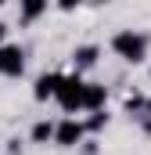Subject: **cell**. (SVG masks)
Returning <instances> with one entry per match:
<instances>
[{
    "instance_id": "obj_1",
    "label": "cell",
    "mask_w": 151,
    "mask_h": 155,
    "mask_svg": "<svg viewBox=\"0 0 151 155\" xmlns=\"http://www.w3.org/2000/svg\"><path fill=\"white\" fill-rule=\"evenodd\" d=\"M148 33H140V29H119L112 36V51L126 61V65H144L148 61Z\"/></svg>"
},
{
    "instance_id": "obj_7",
    "label": "cell",
    "mask_w": 151,
    "mask_h": 155,
    "mask_svg": "<svg viewBox=\"0 0 151 155\" xmlns=\"http://www.w3.org/2000/svg\"><path fill=\"white\" fill-rule=\"evenodd\" d=\"M47 7H50V0H18V18H22V25L40 22V18L47 15Z\"/></svg>"
},
{
    "instance_id": "obj_13",
    "label": "cell",
    "mask_w": 151,
    "mask_h": 155,
    "mask_svg": "<svg viewBox=\"0 0 151 155\" xmlns=\"http://www.w3.org/2000/svg\"><path fill=\"white\" fill-rule=\"evenodd\" d=\"M7 152H11V155H22V144H18V137H14V141H7Z\"/></svg>"
},
{
    "instance_id": "obj_12",
    "label": "cell",
    "mask_w": 151,
    "mask_h": 155,
    "mask_svg": "<svg viewBox=\"0 0 151 155\" xmlns=\"http://www.w3.org/2000/svg\"><path fill=\"white\" fill-rule=\"evenodd\" d=\"M79 4H83V0H54V7H58V11H76Z\"/></svg>"
},
{
    "instance_id": "obj_8",
    "label": "cell",
    "mask_w": 151,
    "mask_h": 155,
    "mask_svg": "<svg viewBox=\"0 0 151 155\" xmlns=\"http://www.w3.org/2000/svg\"><path fill=\"white\" fill-rule=\"evenodd\" d=\"M97 58H101V47H97V43H83V47H76V51H72V65H76V72L94 69V65H97Z\"/></svg>"
},
{
    "instance_id": "obj_16",
    "label": "cell",
    "mask_w": 151,
    "mask_h": 155,
    "mask_svg": "<svg viewBox=\"0 0 151 155\" xmlns=\"http://www.w3.org/2000/svg\"><path fill=\"white\" fill-rule=\"evenodd\" d=\"M90 4H97V7H104V4H112V0H90Z\"/></svg>"
},
{
    "instance_id": "obj_4",
    "label": "cell",
    "mask_w": 151,
    "mask_h": 155,
    "mask_svg": "<svg viewBox=\"0 0 151 155\" xmlns=\"http://www.w3.org/2000/svg\"><path fill=\"white\" fill-rule=\"evenodd\" d=\"M25 72V51L18 43H0V76L18 79Z\"/></svg>"
},
{
    "instance_id": "obj_15",
    "label": "cell",
    "mask_w": 151,
    "mask_h": 155,
    "mask_svg": "<svg viewBox=\"0 0 151 155\" xmlns=\"http://www.w3.org/2000/svg\"><path fill=\"white\" fill-rule=\"evenodd\" d=\"M144 116H148V119H151V97H148V108H144ZM144 116H140V119H144Z\"/></svg>"
},
{
    "instance_id": "obj_9",
    "label": "cell",
    "mask_w": 151,
    "mask_h": 155,
    "mask_svg": "<svg viewBox=\"0 0 151 155\" xmlns=\"http://www.w3.org/2000/svg\"><path fill=\"white\" fill-rule=\"evenodd\" d=\"M54 130H58V123L40 119V123H33V130H29V141L33 144H54Z\"/></svg>"
},
{
    "instance_id": "obj_11",
    "label": "cell",
    "mask_w": 151,
    "mask_h": 155,
    "mask_svg": "<svg viewBox=\"0 0 151 155\" xmlns=\"http://www.w3.org/2000/svg\"><path fill=\"white\" fill-rule=\"evenodd\" d=\"M144 108H148V97H144V94H130V97H126V112L144 116Z\"/></svg>"
},
{
    "instance_id": "obj_3",
    "label": "cell",
    "mask_w": 151,
    "mask_h": 155,
    "mask_svg": "<svg viewBox=\"0 0 151 155\" xmlns=\"http://www.w3.org/2000/svg\"><path fill=\"white\" fill-rule=\"evenodd\" d=\"M83 137H86V123H79L76 116L61 119L58 130H54V144H58V148H79Z\"/></svg>"
},
{
    "instance_id": "obj_10",
    "label": "cell",
    "mask_w": 151,
    "mask_h": 155,
    "mask_svg": "<svg viewBox=\"0 0 151 155\" xmlns=\"http://www.w3.org/2000/svg\"><path fill=\"white\" fill-rule=\"evenodd\" d=\"M104 126H108V112H104V108L90 112V119H86V134H101Z\"/></svg>"
},
{
    "instance_id": "obj_6",
    "label": "cell",
    "mask_w": 151,
    "mask_h": 155,
    "mask_svg": "<svg viewBox=\"0 0 151 155\" xmlns=\"http://www.w3.org/2000/svg\"><path fill=\"white\" fill-rule=\"evenodd\" d=\"M104 105H108V87L104 83H86V90H83V112H97Z\"/></svg>"
},
{
    "instance_id": "obj_17",
    "label": "cell",
    "mask_w": 151,
    "mask_h": 155,
    "mask_svg": "<svg viewBox=\"0 0 151 155\" xmlns=\"http://www.w3.org/2000/svg\"><path fill=\"white\" fill-rule=\"evenodd\" d=\"M4 4H7V0H0V7H4Z\"/></svg>"
},
{
    "instance_id": "obj_14",
    "label": "cell",
    "mask_w": 151,
    "mask_h": 155,
    "mask_svg": "<svg viewBox=\"0 0 151 155\" xmlns=\"http://www.w3.org/2000/svg\"><path fill=\"white\" fill-rule=\"evenodd\" d=\"M0 43H7V22H0Z\"/></svg>"
},
{
    "instance_id": "obj_2",
    "label": "cell",
    "mask_w": 151,
    "mask_h": 155,
    "mask_svg": "<svg viewBox=\"0 0 151 155\" xmlns=\"http://www.w3.org/2000/svg\"><path fill=\"white\" fill-rule=\"evenodd\" d=\"M83 90H86V79L72 72V76H61V87H58V105L65 112H83Z\"/></svg>"
},
{
    "instance_id": "obj_5",
    "label": "cell",
    "mask_w": 151,
    "mask_h": 155,
    "mask_svg": "<svg viewBox=\"0 0 151 155\" xmlns=\"http://www.w3.org/2000/svg\"><path fill=\"white\" fill-rule=\"evenodd\" d=\"M58 87H61V76H58V72H43V76H36V83H33V97H36L40 105H43V101H54V97H58Z\"/></svg>"
}]
</instances>
